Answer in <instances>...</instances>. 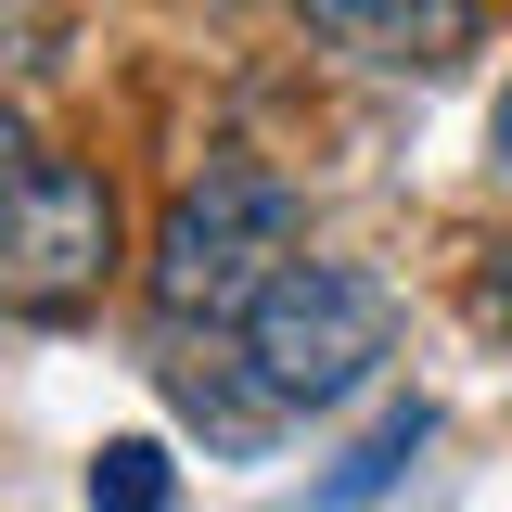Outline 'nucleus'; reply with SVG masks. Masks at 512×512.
<instances>
[{
	"label": "nucleus",
	"mask_w": 512,
	"mask_h": 512,
	"mask_svg": "<svg viewBox=\"0 0 512 512\" xmlns=\"http://www.w3.org/2000/svg\"><path fill=\"white\" fill-rule=\"evenodd\" d=\"M282 256H295V192L269 167H205L167 205V231H154V308L218 333V320H244V295Z\"/></svg>",
	"instance_id": "obj_2"
},
{
	"label": "nucleus",
	"mask_w": 512,
	"mask_h": 512,
	"mask_svg": "<svg viewBox=\"0 0 512 512\" xmlns=\"http://www.w3.org/2000/svg\"><path fill=\"white\" fill-rule=\"evenodd\" d=\"M231 333H244V384L269 410H346L397 346V295L346 256H282Z\"/></svg>",
	"instance_id": "obj_1"
},
{
	"label": "nucleus",
	"mask_w": 512,
	"mask_h": 512,
	"mask_svg": "<svg viewBox=\"0 0 512 512\" xmlns=\"http://www.w3.org/2000/svg\"><path fill=\"white\" fill-rule=\"evenodd\" d=\"M116 282V192L77 154H39L0 192V308L13 320H77Z\"/></svg>",
	"instance_id": "obj_3"
},
{
	"label": "nucleus",
	"mask_w": 512,
	"mask_h": 512,
	"mask_svg": "<svg viewBox=\"0 0 512 512\" xmlns=\"http://www.w3.org/2000/svg\"><path fill=\"white\" fill-rule=\"evenodd\" d=\"M487 141H500V167H512V90H500V116H487Z\"/></svg>",
	"instance_id": "obj_7"
},
{
	"label": "nucleus",
	"mask_w": 512,
	"mask_h": 512,
	"mask_svg": "<svg viewBox=\"0 0 512 512\" xmlns=\"http://www.w3.org/2000/svg\"><path fill=\"white\" fill-rule=\"evenodd\" d=\"M26 167H39V141H26V116H13V103H0V192L26 180Z\"/></svg>",
	"instance_id": "obj_6"
},
{
	"label": "nucleus",
	"mask_w": 512,
	"mask_h": 512,
	"mask_svg": "<svg viewBox=\"0 0 512 512\" xmlns=\"http://www.w3.org/2000/svg\"><path fill=\"white\" fill-rule=\"evenodd\" d=\"M333 52L384 64V77H436V64H461V39H474V0H295Z\"/></svg>",
	"instance_id": "obj_4"
},
{
	"label": "nucleus",
	"mask_w": 512,
	"mask_h": 512,
	"mask_svg": "<svg viewBox=\"0 0 512 512\" xmlns=\"http://www.w3.org/2000/svg\"><path fill=\"white\" fill-rule=\"evenodd\" d=\"M90 512H167V448L154 436H116L90 461Z\"/></svg>",
	"instance_id": "obj_5"
}]
</instances>
